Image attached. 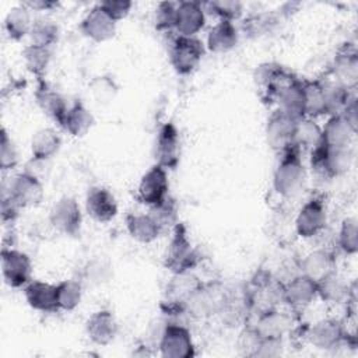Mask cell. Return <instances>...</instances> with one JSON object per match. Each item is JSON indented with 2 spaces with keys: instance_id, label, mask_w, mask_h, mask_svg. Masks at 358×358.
<instances>
[{
  "instance_id": "cell-40",
  "label": "cell",
  "mask_w": 358,
  "mask_h": 358,
  "mask_svg": "<svg viewBox=\"0 0 358 358\" xmlns=\"http://www.w3.org/2000/svg\"><path fill=\"white\" fill-rule=\"evenodd\" d=\"M305 117L324 116V95L320 80H302Z\"/></svg>"
},
{
  "instance_id": "cell-28",
  "label": "cell",
  "mask_w": 358,
  "mask_h": 358,
  "mask_svg": "<svg viewBox=\"0 0 358 358\" xmlns=\"http://www.w3.org/2000/svg\"><path fill=\"white\" fill-rule=\"evenodd\" d=\"M351 285L337 270L317 282V298L327 305L347 303L351 299Z\"/></svg>"
},
{
  "instance_id": "cell-17",
  "label": "cell",
  "mask_w": 358,
  "mask_h": 358,
  "mask_svg": "<svg viewBox=\"0 0 358 358\" xmlns=\"http://www.w3.org/2000/svg\"><path fill=\"white\" fill-rule=\"evenodd\" d=\"M84 207L90 218L99 224L112 221L119 211L115 194L108 187L103 186H94L88 189Z\"/></svg>"
},
{
  "instance_id": "cell-31",
  "label": "cell",
  "mask_w": 358,
  "mask_h": 358,
  "mask_svg": "<svg viewBox=\"0 0 358 358\" xmlns=\"http://www.w3.org/2000/svg\"><path fill=\"white\" fill-rule=\"evenodd\" d=\"M357 130L341 116H329L322 126V144L327 147H350L352 145Z\"/></svg>"
},
{
  "instance_id": "cell-39",
  "label": "cell",
  "mask_w": 358,
  "mask_h": 358,
  "mask_svg": "<svg viewBox=\"0 0 358 358\" xmlns=\"http://www.w3.org/2000/svg\"><path fill=\"white\" fill-rule=\"evenodd\" d=\"M60 29L59 25L49 17H38L34 20L31 31H29V43L49 48L52 49L53 45L59 41Z\"/></svg>"
},
{
  "instance_id": "cell-51",
  "label": "cell",
  "mask_w": 358,
  "mask_h": 358,
  "mask_svg": "<svg viewBox=\"0 0 358 358\" xmlns=\"http://www.w3.org/2000/svg\"><path fill=\"white\" fill-rule=\"evenodd\" d=\"M49 161L46 159H38V158H34L31 157V159L25 164V168H24V172L41 179L43 182V179L48 176L49 173Z\"/></svg>"
},
{
  "instance_id": "cell-12",
  "label": "cell",
  "mask_w": 358,
  "mask_h": 358,
  "mask_svg": "<svg viewBox=\"0 0 358 358\" xmlns=\"http://www.w3.org/2000/svg\"><path fill=\"white\" fill-rule=\"evenodd\" d=\"M3 192L21 207H36L45 197L43 182L27 172H18L10 178L7 183H3Z\"/></svg>"
},
{
  "instance_id": "cell-53",
  "label": "cell",
  "mask_w": 358,
  "mask_h": 358,
  "mask_svg": "<svg viewBox=\"0 0 358 358\" xmlns=\"http://www.w3.org/2000/svg\"><path fill=\"white\" fill-rule=\"evenodd\" d=\"M24 4L31 11H50L59 6V3L53 0H29V1H24Z\"/></svg>"
},
{
  "instance_id": "cell-5",
  "label": "cell",
  "mask_w": 358,
  "mask_h": 358,
  "mask_svg": "<svg viewBox=\"0 0 358 358\" xmlns=\"http://www.w3.org/2000/svg\"><path fill=\"white\" fill-rule=\"evenodd\" d=\"M201 282L203 281L199 280L193 271L172 274L161 301L162 312L168 316L186 315V303L201 285Z\"/></svg>"
},
{
  "instance_id": "cell-46",
  "label": "cell",
  "mask_w": 358,
  "mask_h": 358,
  "mask_svg": "<svg viewBox=\"0 0 358 358\" xmlns=\"http://www.w3.org/2000/svg\"><path fill=\"white\" fill-rule=\"evenodd\" d=\"M178 3L161 1L154 10V27L162 32L175 31Z\"/></svg>"
},
{
  "instance_id": "cell-21",
  "label": "cell",
  "mask_w": 358,
  "mask_h": 358,
  "mask_svg": "<svg viewBox=\"0 0 358 358\" xmlns=\"http://www.w3.org/2000/svg\"><path fill=\"white\" fill-rule=\"evenodd\" d=\"M117 331V320L109 309L95 310L85 322V334L96 345L110 344L116 338Z\"/></svg>"
},
{
  "instance_id": "cell-29",
  "label": "cell",
  "mask_w": 358,
  "mask_h": 358,
  "mask_svg": "<svg viewBox=\"0 0 358 358\" xmlns=\"http://www.w3.org/2000/svg\"><path fill=\"white\" fill-rule=\"evenodd\" d=\"M239 42V31L235 22L217 21L207 32L206 48L213 53H227Z\"/></svg>"
},
{
  "instance_id": "cell-25",
  "label": "cell",
  "mask_w": 358,
  "mask_h": 358,
  "mask_svg": "<svg viewBox=\"0 0 358 358\" xmlns=\"http://www.w3.org/2000/svg\"><path fill=\"white\" fill-rule=\"evenodd\" d=\"M22 292L27 303L34 310L42 313H55L59 310L57 289L55 284L32 280L22 288Z\"/></svg>"
},
{
  "instance_id": "cell-2",
  "label": "cell",
  "mask_w": 358,
  "mask_h": 358,
  "mask_svg": "<svg viewBox=\"0 0 358 358\" xmlns=\"http://www.w3.org/2000/svg\"><path fill=\"white\" fill-rule=\"evenodd\" d=\"M168 248L164 255V266L172 274L193 271L201 262V255L193 246L187 228L183 222H178L172 229Z\"/></svg>"
},
{
  "instance_id": "cell-13",
  "label": "cell",
  "mask_w": 358,
  "mask_h": 358,
  "mask_svg": "<svg viewBox=\"0 0 358 358\" xmlns=\"http://www.w3.org/2000/svg\"><path fill=\"white\" fill-rule=\"evenodd\" d=\"M32 270V260L25 252L13 246H4L1 249V274L10 288H24L31 282Z\"/></svg>"
},
{
  "instance_id": "cell-7",
  "label": "cell",
  "mask_w": 358,
  "mask_h": 358,
  "mask_svg": "<svg viewBox=\"0 0 358 358\" xmlns=\"http://www.w3.org/2000/svg\"><path fill=\"white\" fill-rule=\"evenodd\" d=\"M228 289L217 281L201 282L186 303V315L193 319H207L220 315Z\"/></svg>"
},
{
  "instance_id": "cell-48",
  "label": "cell",
  "mask_w": 358,
  "mask_h": 358,
  "mask_svg": "<svg viewBox=\"0 0 358 358\" xmlns=\"http://www.w3.org/2000/svg\"><path fill=\"white\" fill-rule=\"evenodd\" d=\"M284 338H260L253 354L257 358H275L284 352Z\"/></svg>"
},
{
  "instance_id": "cell-10",
  "label": "cell",
  "mask_w": 358,
  "mask_h": 358,
  "mask_svg": "<svg viewBox=\"0 0 358 358\" xmlns=\"http://www.w3.org/2000/svg\"><path fill=\"white\" fill-rule=\"evenodd\" d=\"M292 78H295V76L291 71L274 62L259 64L253 73V80L259 95L264 102L268 103H274L280 90L285 87Z\"/></svg>"
},
{
  "instance_id": "cell-36",
  "label": "cell",
  "mask_w": 358,
  "mask_h": 358,
  "mask_svg": "<svg viewBox=\"0 0 358 358\" xmlns=\"http://www.w3.org/2000/svg\"><path fill=\"white\" fill-rule=\"evenodd\" d=\"M322 143V126L312 117H301L295 123L292 145L301 152L312 151Z\"/></svg>"
},
{
  "instance_id": "cell-20",
  "label": "cell",
  "mask_w": 358,
  "mask_h": 358,
  "mask_svg": "<svg viewBox=\"0 0 358 358\" xmlns=\"http://www.w3.org/2000/svg\"><path fill=\"white\" fill-rule=\"evenodd\" d=\"M252 326L263 338H284L292 330V316L278 308H271L259 312Z\"/></svg>"
},
{
  "instance_id": "cell-15",
  "label": "cell",
  "mask_w": 358,
  "mask_h": 358,
  "mask_svg": "<svg viewBox=\"0 0 358 358\" xmlns=\"http://www.w3.org/2000/svg\"><path fill=\"white\" fill-rule=\"evenodd\" d=\"M168 190H169L168 171L164 166L154 164L141 176L137 186L136 199L140 204L145 207H151L165 200L168 197Z\"/></svg>"
},
{
  "instance_id": "cell-16",
  "label": "cell",
  "mask_w": 358,
  "mask_h": 358,
  "mask_svg": "<svg viewBox=\"0 0 358 358\" xmlns=\"http://www.w3.org/2000/svg\"><path fill=\"white\" fill-rule=\"evenodd\" d=\"M155 164L166 171L178 166L180 159V137L179 130L172 122L164 123L157 133L154 145Z\"/></svg>"
},
{
  "instance_id": "cell-35",
  "label": "cell",
  "mask_w": 358,
  "mask_h": 358,
  "mask_svg": "<svg viewBox=\"0 0 358 358\" xmlns=\"http://www.w3.org/2000/svg\"><path fill=\"white\" fill-rule=\"evenodd\" d=\"M62 147L60 134L52 127H43L34 133L31 138V157L50 161Z\"/></svg>"
},
{
  "instance_id": "cell-43",
  "label": "cell",
  "mask_w": 358,
  "mask_h": 358,
  "mask_svg": "<svg viewBox=\"0 0 358 358\" xmlns=\"http://www.w3.org/2000/svg\"><path fill=\"white\" fill-rule=\"evenodd\" d=\"M147 214L155 221V224L164 231L172 229L179 222L178 204L172 197H166L158 204L148 207Z\"/></svg>"
},
{
  "instance_id": "cell-38",
  "label": "cell",
  "mask_w": 358,
  "mask_h": 358,
  "mask_svg": "<svg viewBox=\"0 0 358 358\" xmlns=\"http://www.w3.org/2000/svg\"><path fill=\"white\" fill-rule=\"evenodd\" d=\"M112 264L103 259V257H94L88 262H85V264L81 267L80 274H78V280L81 281V284H87L91 287H98L102 285L105 282H108L112 277Z\"/></svg>"
},
{
  "instance_id": "cell-49",
  "label": "cell",
  "mask_w": 358,
  "mask_h": 358,
  "mask_svg": "<svg viewBox=\"0 0 358 358\" xmlns=\"http://www.w3.org/2000/svg\"><path fill=\"white\" fill-rule=\"evenodd\" d=\"M99 6L113 21L117 22L129 15L133 3L130 0H105L101 1Z\"/></svg>"
},
{
  "instance_id": "cell-14",
  "label": "cell",
  "mask_w": 358,
  "mask_h": 358,
  "mask_svg": "<svg viewBox=\"0 0 358 358\" xmlns=\"http://www.w3.org/2000/svg\"><path fill=\"white\" fill-rule=\"evenodd\" d=\"M317 299V282L299 273L282 282V302L292 313H301Z\"/></svg>"
},
{
  "instance_id": "cell-44",
  "label": "cell",
  "mask_w": 358,
  "mask_h": 358,
  "mask_svg": "<svg viewBox=\"0 0 358 358\" xmlns=\"http://www.w3.org/2000/svg\"><path fill=\"white\" fill-rule=\"evenodd\" d=\"M206 14H213L218 21H238L243 14V4L238 0H213L203 3Z\"/></svg>"
},
{
  "instance_id": "cell-6",
  "label": "cell",
  "mask_w": 358,
  "mask_h": 358,
  "mask_svg": "<svg viewBox=\"0 0 358 358\" xmlns=\"http://www.w3.org/2000/svg\"><path fill=\"white\" fill-rule=\"evenodd\" d=\"M204 52L206 46L199 38L176 35L169 43L168 57L172 69L179 76H189L201 63Z\"/></svg>"
},
{
  "instance_id": "cell-18",
  "label": "cell",
  "mask_w": 358,
  "mask_h": 358,
  "mask_svg": "<svg viewBox=\"0 0 358 358\" xmlns=\"http://www.w3.org/2000/svg\"><path fill=\"white\" fill-rule=\"evenodd\" d=\"M295 123L296 120L288 117L277 109L271 112L266 123V140L273 151L280 154L292 145Z\"/></svg>"
},
{
  "instance_id": "cell-32",
  "label": "cell",
  "mask_w": 358,
  "mask_h": 358,
  "mask_svg": "<svg viewBox=\"0 0 358 358\" xmlns=\"http://www.w3.org/2000/svg\"><path fill=\"white\" fill-rule=\"evenodd\" d=\"M323 87V95H324V116H334L340 115L345 105L348 103L350 98L355 94L354 90L347 88L341 83H338L334 78L320 80Z\"/></svg>"
},
{
  "instance_id": "cell-41",
  "label": "cell",
  "mask_w": 358,
  "mask_h": 358,
  "mask_svg": "<svg viewBox=\"0 0 358 358\" xmlns=\"http://www.w3.org/2000/svg\"><path fill=\"white\" fill-rule=\"evenodd\" d=\"M280 22V15L275 13H253L242 21V32L248 38H260L271 32Z\"/></svg>"
},
{
  "instance_id": "cell-52",
  "label": "cell",
  "mask_w": 358,
  "mask_h": 358,
  "mask_svg": "<svg viewBox=\"0 0 358 358\" xmlns=\"http://www.w3.org/2000/svg\"><path fill=\"white\" fill-rule=\"evenodd\" d=\"M355 130H357V126H358V105H357V95L354 94L351 98H350V101H348V103L345 105V108H344V110L340 113Z\"/></svg>"
},
{
  "instance_id": "cell-34",
  "label": "cell",
  "mask_w": 358,
  "mask_h": 358,
  "mask_svg": "<svg viewBox=\"0 0 358 358\" xmlns=\"http://www.w3.org/2000/svg\"><path fill=\"white\" fill-rule=\"evenodd\" d=\"M34 20L32 11L24 3L11 7L4 18V29L8 38L13 41H21L28 36Z\"/></svg>"
},
{
  "instance_id": "cell-4",
  "label": "cell",
  "mask_w": 358,
  "mask_h": 358,
  "mask_svg": "<svg viewBox=\"0 0 358 358\" xmlns=\"http://www.w3.org/2000/svg\"><path fill=\"white\" fill-rule=\"evenodd\" d=\"M310 152V168L322 178L343 176L350 171L354 162L352 147H327L319 144Z\"/></svg>"
},
{
  "instance_id": "cell-37",
  "label": "cell",
  "mask_w": 358,
  "mask_h": 358,
  "mask_svg": "<svg viewBox=\"0 0 358 358\" xmlns=\"http://www.w3.org/2000/svg\"><path fill=\"white\" fill-rule=\"evenodd\" d=\"M22 60L27 70L35 76L36 80L45 78V73L52 60V49L28 43L22 50Z\"/></svg>"
},
{
  "instance_id": "cell-27",
  "label": "cell",
  "mask_w": 358,
  "mask_h": 358,
  "mask_svg": "<svg viewBox=\"0 0 358 358\" xmlns=\"http://www.w3.org/2000/svg\"><path fill=\"white\" fill-rule=\"evenodd\" d=\"M274 105L277 110L294 120L305 117L302 80L295 77L282 87L274 99Z\"/></svg>"
},
{
  "instance_id": "cell-19",
  "label": "cell",
  "mask_w": 358,
  "mask_h": 358,
  "mask_svg": "<svg viewBox=\"0 0 358 358\" xmlns=\"http://www.w3.org/2000/svg\"><path fill=\"white\" fill-rule=\"evenodd\" d=\"M116 21H113L99 4L88 10L80 22L81 32L91 41L102 43L112 39L116 34Z\"/></svg>"
},
{
  "instance_id": "cell-22",
  "label": "cell",
  "mask_w": 358,
  "mask_h": 358,
  "mask_svg": "<svg viewBox=\"0 0 358 358\" xmlns=\"http://www.w3.org/2000/svg\"><path fill=\"white\" fill-rule=\"evenodd\" d=\"M206 25V10L203 3L186 0L179 1L176 7L175 31L176 35L196 36Z\"/></svg>"
},
{
  "instance_id": "cell-47",
  "label": "cell",
  "mask_w": 358,
  "mask_h": 358,
  "mask_svg": "<svg viewBox=\"0 0 358 358\" xmlns=\"http://www.w3.org/2000/svg\"><path fill=\"white\" fill-rule=\"evenodd\" d=\"M20 162V155L15 143L7 133V130L1 129V140H0V168L1 171H13L17 168Z\"/></svg>"
},
{
  "instance_id": "cell-50",
  "label": "cell",
  "mask_w": 358,
  "mask_h": 358,
  "mask_svg": "<svg viewBox=\"0 0 358 358\" xmlns=\"http://www.w3.org/2000/svg\"><path fill=\"white\" fill-rule=\"evenodd\" d=\"M22 210L6 192L1 190V220L4 224H13Z\"/></svg>"
},
{
  "instance_id": "cell-33",
  "label": "cell",
  "mask_w": 358,
  "mask_h": 358,
  "mask_svg": "<svg viewBox=\"0 0 358 358\" xmlns=\"http://www.w3.org/2000/svg\"><path fill=\"white\" fill-rule=\"evenodd\" d=\"M126 229L131 239L140 243H151L159 238L162 229L155 224V221L145 214L129 213L126 215Z\"/></svg>"
},
{
  "instance_id": "cell-24",
  "label": "cell",
  "mask_w": 358,
  "mask_h": 358,
  "mask_svg": "<svg viewBox=\"0 0 358 358\" xmlns=\"http://www.w3.org/2000/svg\"><path fill=\"white\" fill-rule=\"evenodd\" d=\"M331 78L350 90H355L358 81V53L354 46H343L330 66Z\"/></svg>"
},
{
  "instance_id": "cell-11",
  "label": "cell",
  "mask_w": 358,
  "mask_h": 358,
  "mask_svg": "<svg viewBox=\"0 0 358 358\" xmlns=\"http://www.w3.org/2000/svg\"><path fill=\"white\" fill-rule=\"evenodd\" d=\"M327 224V207L323 196H313L299 208L295 217V232L302 239L317 236Z\"/></svg>"
},
{
  "instance_id": "cell-30",
  "label": "cell",
  "mask_w": 358,
  "mask_h": 358,
  "mask_svg": "<svg viewBox=\"0 0 358 358\" xmlns=\"http://www.w3.org/2000/svg\"><path fill=\"white\" fill-rule=\"evenodd\" d=\"M94 123L95 117L84 102L74 101L71 105H69V109L59 127L73 137H83L92 129Z\"/></svg>"
},
{
  "instance_id": "cell-42",
  "label": "cell",
  "mask_w": 358,
  "mask_h": 358,
  "mask_svg": "<svg viewBox=\"0 0 358 358\" xmlns=\"http://www.w3.org/2000/svg\"><path fill=\"white\" fill-rule=\"evenodd\" d=\"M56 289H57L59 310L71 312L81 303L83 284L78 278L63 280L59 284H56Z\"/></svg>"
},
{
  "instance_id": "cell-23",
  "label": "cell",
  "mask_w": 358,
  "mask_h": 358,
  "mask_svg": "<svg viewBox=\"0 0 358 358\" xmlns=\"http://www.w3.org/2000/svg\"><path fill=\"white\" fill-rule=\"evenodd\" d=\"M34 96L38 108L59 126L69 109L66 98L57 90L50 87L45 78L36 80V90Z\"/></svg>"
},
{
  "instance_id": "cell-45",
  "label": "cell",
  "mask_w": 358,
  "mask_h": 358,
  "mask_svg": "<svg viewBox=\"0 0 358 358\" xmlns=\"http://www.w3.org/2000/svg\"><path fill=\"white\" fill-rule=\"evenodd\" d=\"M337 243L344 255L354 256L358 252V221L355 217H345L341 221Z\"/></svg>"
},
{
  "instance_id": "cell-26",
  "label": "cell",
  "mask_w": 358,
  "mask_h": 358,
  "mask_svg": "<svg viewBox=\"0 0 358 358\" xmlns=\"http://www.w3.org/2000/svg\"><path fill=\"white\" fill-rule=\"evenodd\" d=\"M299 270L310 280L319 282L326 275L337 270L334 253L324 248L313 249L301 259Z\"/></svg>"
},
{
  "instance_id": "cell-3",
  "label": "cell",
  "mask_w": 358,
  "mask_h": 358,
  "mask_svg": "<svg viewBox=\"0 0 358 358\" xmlns=\"http://www.w3.org/2000/svg\"><path fill=\"white\" fill-rule=\"evenodd\" d=\"M303 336L312 347L322 351H334L347 344L357 345L354 336L348 334L344 322L334 317H324L312 323L305 329Z\"/></svg>"
},
{
  "instance_id": "cell-8",
  "label": "cell",
  "mask_w": 358,
  "mask_h": 358,
  "mask_svg": "<svg viewBox=\"0 0 358 358\" xmlns=\"http://www.w3.org/2000/svg\"><path fill=\"white\" fill-rule=\"evenodd\" d=\"M157 348L164 358H192L196 355L190 330L176 322H165Z\"/></svg>"
},
{
  "instance_id": "cell-9",
  "label": "cell",
  "mask_w": 358,
  "mask_h": 358,
  "mask_svg": "<svg viewBox=\"0 0 358 358\" xmlns=\"http://www.w3.org/2000/svg\"><path fill=\"white\" fill-rule=\"evenodd\" d=\"M49 222L55 231L66 236H77L83 227V211L71 196H63L49 210Z\"/></svg>"
},
{
  "instance_id": "cell-1",
  "label": "cell",
  "mask_w": 358,
  "mask_h": 358,
  "mask_svg": "<svg viewBox=\"0 0 358 358\" xmlns=\"http://www.w3.org/2000/svg\"><path fill=\"white\" fill-rule=\"evenodd\" d=\"M278 155L280 158L273 172V189L278 196L289 199L298 194L305 183V165L301 151L295 145L285 148Z\"/></svg>"
}]
</instances>
